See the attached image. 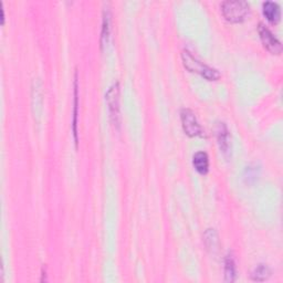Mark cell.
<instances>
[{
  "mask_svg": "<svg viewBox=\"0 0 283 283\" xmlns=\"http://www.w3.org/2000/svg\"><path fill=\"white\" fill-rule=\"evenodd\" d=\"M271 275V270L267 265H258L251 273V279L257 282L267 281Z\"/></svg>",
  "mask_w": 283,
  "mask_h": 283,
  "instance_id": "cell-12",
  "label": "cell"
},
{
  "mask_svg": "<svg viewBox=\"0 0 283 283\" xmlns=\"http://www.w3.org/2000/svg\"><path fill=\"white\" fill-rule=\"evenodd\" d=\"M181 120L184 132L190 137L203 136L204 130L197 121L196 114L189 108H183L181 111Z\"/></svg>",
  "mask_w": 283,
  "mask_h": 283,
  "instance_id": "cell-4",
  "label": "cell"
},
{
  "mask_svg": "<svg viewBox=\"0 0 283 283\" xmlns=\"http://www.w3.org/2000/svg\"><path fill=\"white\" fill-rule=\"evenodd\" d=\"M73 136L75 145L78 147L79 137H78V110H79V83H78V74L75 73L74 78V107H73Z\"/></svg>",
  "mask_w": 283,
  "mask_h": 283,
  "instance_id": "cell-10",
  "label": "cell"
},
{
  "mask_svg": "<svg viewBox=\"0 0 283 283\" xmlns=\"http://www.w3.org/2000/svg\"><path fill=\"white\" fill-rule=\"evenodd\" d=\"M223 15L229 23H243L250 16V5L244 0H226L222 4Z\"/></svg>",
  "mask_w": 283,
  "mask_h": 283,
  "instance_id": "cell-1",
  "label": "cell"
},
{
  "mask_svg": "<svg viewBox=\"0 0 283 283\" xmlns=\"http://www.w3.org/2000/svg\"><path fill=\"white\" fill-rule=\"evenodd\" d=\"M110 33H111V13L108 10L103 12V21H102V31H101V47L106 46L108 42Z\"/></svg>",
  "mask_w": 283,
  "mask_h": 283,
  "instance_id": "cell-11",
  "label": "cell"
},
{
  "mask_svg": "<svg viewBox=\"0 0 283 283\" xmlns=\"http://www.w3.org/2000/svg\"><path fill=\"white\" fill-rule=\"evenodd\" d=\"M236 280V265L231 254H228L225 260V281L233 282Z\"/></svg>",
  "mask_w": 283,
  "mask_h": 283,
  "instance_id": "cell-13",
  "label": "cell"
},
{
  "mask_svg": "<svg viewBox=\"0 0 283 283\" xmlns=\"http://www.w3.org/2000/svg\"><path fill=\"white\" fill-rule=\"evenodd\" d=\"M182 59L185 68L190 72L198 73L209 81H216L220 78V73L218 70L205 64L202 61H199L187 50H184L182 52Z\"/></svg>",
  "mask_w": 283,
  "mask_h": 283,
  "instance_id": "cell-2",
  "label": "cell"
},
{
  "mask_svg": "<svg viewBox=\"0 0 283 283\" xmlns=\"http://www.w3.org/2000/svg\"><path fill=\"white\" fill-rule=\"evenodd\" d=\"M216 133H217V141L219 144L220 150L223 151L225 155H229L230 153V134L228 127L224 122H220L217 124L216 127Z\"/></svg>",
  "mask_w": 283,
  "mask_h": 283,
  "instance_id": "cell-6",
  "label": "cell"
},
{
  "mask_svg": "<svg viewBox=\"0 0 283 283\" xmlns=\"http://www.w3.org/2000/svg\"><path fill=\"white\" fill-rule=\"evenodd\" d=\"M106 105L110 112V117L115 126L120 127L121 124V108H120V84L115 82L108 88L105 94Z\"/></svg>",
  "mask_w": 283,
  "mask_h": 283,
  "instance_id": "cell-3",
  "label": "cell"
},
{
  "mask_svg": "<svg viewBox=\"0 0 283 283\" xmlns=\"http://www.w3.org/2000/svg\"><path fill=\"white\" fill-rule=\"evenodd\" d=\"M259 176H260V166H257V165H250V166H248L244 174L245 181L249 184L254 183Z\"/></svg>",
  "mask_w": 283,
  "mask_h": 283,
  "instance_id": "cell-15",
  "label": "cell"
},
{
  "mask_svg": "<svg viewBox=\"0 0 283 283\" xmlns=\"http://www.w3.org/2000/svg\"><path fill=\"white\" fill-rule=\"evenodd\" d=\"M205 243L208 249H211L212 252H216L218 250L219 246V240H218V234L215 231V229H208L205 232Z\"/></svg>",
  "mask_w": 283,
  "mask_h": 283,
  "instance_id": "cell-14",
  "label": "cell"
},
{
  "mask_svg": "<svg viewBox=\"0 0 283 283\" xmlns=\"http://www.w3.org/2000/svg\"><path fill=\"white\" fill-rule=\"evenodd\" d=\"M262 12H264V16L267 18L269 23L271 24H278L281 19V9L280 6L274 3V2H265L262 4Z\"/></svg>",
  "mask_w": 283,
  "mask_h": 283,
  "instance_id": "cell-7",
  "label": "cell"
},
{
  "mask_svg": "<svg viewBox=\"0 0 283 283\" xmlns=\"http://www.w3.org/2000/svg\"><path fill=\"white\" fill-rule=\"evenodd\" d=\"M258 32L262 45H264V47L269 52L272 54H277V56L281 54L282 45L280 42V40L274 36L267 26H265L264 24H260L258 27Z\"/></svg>",
  "mask_w": 283,
  "mask_h": 283,
  "instance_id": "cell-5",
  "label": "cell"
},
{
  "mask_svg": "<svg viewBox=\"0 0 283 283\" xmlns=\"http://www.w3.org/2000/svg\"><path fill=\"white\" fill-rule=\"evenodd\" d=\"M192 165L195 169L202 175H206L209 170V157L205 151H197L192 156Z\"/></svg>",
  "mask_w": 283,
  "mask_h": 283,
  "instance_id": "cell-9",
  "label": "cell"
},
{
  "mask_svg": "<svg viewBox=\"0 0 283 283\" xmlns=\"http://www.w3.org/2000/svg\"><path fill=\"white\" fill-rule=\"evenodd\" d=\"M41 83L37 80L33 81L32 86V108L33 114L36 117H40L42 113V90H41Z\"/></svg>",
  "mask_w": 283,
  "mask_h": 283,
  "instance_id": "cell-8",
  "label": "cell"
}]
</instances>
